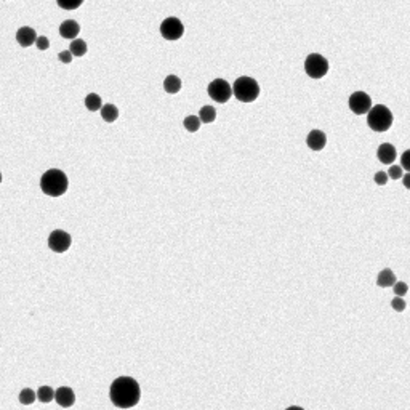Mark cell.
Listing matches in <instances>:
<instances>
[{
  "label": "cell",
  "mask_w": 410,
  "mask_h": 410,
  "mask_svg": "<svg viewBox=\"0 0 410 410\" xmlns=\"http://www.w3.org/2000/svg\"><path fill=\"white\" fill-rule=\"evenodd\" d=\"M232 95L240 103H252L260 97V85L252 77H239L232 84Z\"/></svg>",
  "instance_id": "3957f363"
},
{
  "label": "cell",
  "mask_w": 410,
  "mask_h": 410,
  "mask_svg": "<svg viewBox=\"0 0 410 410\" xmlns=\"http://www.w3.org/2000/svg\"><path fill=\"white\" fill-rule=\"evenodd\" d=\"M306 144L312 151H322L327 144V136L324 132H320V130H312L306 138Z\"/></svg>",
  "instance_id": "30bf717a"
},
{
  "label": "cell",
  "mask_w": 410,
  "mask_h": 410,
  "mask_svg": "<svg viewBox=\"0 0 410 410\" xmlns=\"http://www.w3.org/2000/svg\"><path fill=\"white\" fill-rule=\"evenodd\" d=\"M16 40H18V43L21 47H31L36 43L37 40V34L36 31H34L32 28H29V26H24V28H20L18 32H16Z\"/></svg>",
  "instance_id": "7c38bea8"
},
{
  "label": "cell",
  "mask_w": 410,
  "mask_h": 410,
  "mask_svg": "<svg viewBox=\"0 0 410 410\" xmlns=\"http://www.w3.org/2000/svg\"><path fill=\"white\" fill-rule=\"evenodd\" d=\"M36 45H37L39 50H47V48L50 47V40H48L45 36H40V37H37V40H36Z\"/></svg>",
  "instance_id": "4dcf8cb0"
},
{
  "label": "cell",
  "mask_w": 410,
  "mask_h": 410,
  "mask_svg": "<svg viewBox=\"0 0 410 410\" xmlns=\"http://www.w3.org/2000/svg\"><path fill=\"white\" fill-rule=\"evenodd\" d=\"M69 51L72 53V56H77V58L84 56L87 53V42L82 39H74L71 42V45H69Z\"/></svg>",
  "instance_id": "d6986e66"
},
{
  "label": "cell",
  "mask_w": 410,
  "mask_h": 410,
  "mask_svg": "<svg viewBox=\"0 0 410 410\" xmlns=\"http://www.w3.org/2000/svg\"><path fill=\"white\" fill-rule=\"evenodd\" d=\"M392 290H394V295L396 296H404L407 292H408V285L405 282H394L392 284Z\"/></svg>",
  "instance_id": "484cf974"
},
{
  "label": "cell",
  "mask_w": 410,
  "mask_h": 410,
  "mask_svg": "<svg viewBox=\"0 0 410 410\" xmlns=\"http://www.w3.org/2000/svg\"><path fill=\"white\" fill-rule=\"evenodd\" d=\"M207 93L216 103H228L232 97V87L224 78H215L207 87Z\"/></svg>",
  "instance_id": "5b68a950"
},
{
  "label": "cell",
  "mask_w": 410,
  "mask_h": 410,
  "mask_svg": "<svg viewBox=\"0 0 410 410\" xmlns=\"http://www.w3.org/2000/svg\"><path fill=\"white\" fill-rule=\"evenodd\" d=\"M367 124L373 132H386L392 125V112L383 104L372 106L367 112Z\"/></svg>",
  "instance_id": "277c9868"
},
{
  "label": "cell",
  "mask_w": 410,
  "mask_h": 410,
  "mask_svg": "<svg viewBox=\"0 0 410 410\" xmlns=\"http://www.w3.org/2000/svg\"><path fill=\"white\" fill-rule=\"evenodd\" d=\"M56 4L63 10H77L84 4V0H56Z\"/></svg>",
  "instance_id": "cb8c5ba5"
},
{
  "label": "cell",
  "mask_w": 410,
  "mask_h": 410,
  "mask_svg": "<svg viewBox=\"0 0 410 410\" xmlns=\"http://www.w3.org/2000/svg\"><path fill=\"white\" fill-rule=\"evenodd\" d=\"M388 178H391V180H399V178H402V167H400V165H392L391 163V167H389V170H388Z\"/></svg>",
  "instance_id": "d4e9b609"
},
{
  "label": "cell",
  "mask_w": 410,
  "mask_h": 410,
  "mask_svg": "<svg viewBox=\"0 0 410 410\" xmlns=\"http://www.w3.org/2000/svg\"><path fill=\"white\" fill-rule=\"evenodd\" d=\"M405 306H407V304L402 300V296H396V298H392V301H391V308L394 311H397V312H402L405 309Z\"/></svg>",
  "instance_id": "4316f807"
},
{
  "label": "cell",
  "mask_w": 410,
  "mask_h": 410,
  "mask_svg": "<svg viewBox=\"0 0 410 410\" xmlns=\"http://www.w3.org/2000/svg\"><path fill=\"white\" fill-rule=\"evenodd\" d=\"M199 119L200 122H204V124H212L216 119V111L213 106H204L199 112Z\"/></svg>",
  "instance_id": "ffe728a7"
},
{
  "label": "cell",
  "mask_w": 410,
  "mask_h": 410,
  "mask_svg": "<svg viewBox=\"0 0 410 410\" xmlns=\"http://www.w3.org/2000/svg\"><path fill=\"white\" fill-rule=\"evenodd\" d=\"M80 32V24L74 20H66L59 26V36L63 39H75Z\"/></svg>",
  "instance_id": "5bb4252c"
},
{
  "label": "cell",
  "mask_w": 410,
  "mask_h": 410,
  "mask_svg": "<svg viewBox=\"0 0 410 410\" xmlns=\"http://www.w3.org/2000/svg\"><path fill=\"white\" fill-rule=\"evenodd\" d=\"M373 180H375V183H377L378 186H385L386 183L389 181V178H388V175H386L385 172H377V173H375Z\"/></svg>",
  "instance_id": "83f0119b"
},
{
  "label": "cell",
  "mask_w": 410,
  "mask_h": 410,
  "mask_svg": "<svg viewBox=\"0 0 410 410\" xmlns=\"http://www.w3.org/2000/svg\"><path fill=\"white\" fill-rule=\"evenodd\" d=\"M55 400L61 407H71L75 402V394H74V391L71 388L61 386V388H58L55 391Z\"/></svg>",
  "instance_id": "8fae6325"
},
{
  "label": "cell",
  "mask_w": 410,
  "mask_h": 410,
  "mask_svg": "<svg viewBox=\"0 0 410 410\" xmlns=\"http://www.w3.org/2000/svg\"><path fill=\"white\" fill-rule=\"evenodd\" d=\"M200 124H202V122H200V119L197 116H188L185 120H183V125H185V128L191 133H196L200 128Z\"/></svg>",
  "instance_id": "7402d4cb"
},
{
  "label": "cell",
  "mask_w": 410,
  "mask_h": 410,
  "mask_svg": "<svg viewBox=\"0 0 410 410\" xmlns=\"http://www.w3.org/2000/svg\"><path fill=\"white\" fill-rule=\"evenodd\" d=\"M183 34H185V26L183 23L175 18V16H172V18H167L163 20L162 24H160V36L167 40H178L183 37Z\"/></svg>",
  "instance_id": "52a82bcc"
},
{
  "label": "cell",
  "mask_w": 410,
  "mask_h": 410,
  "mask_svg": "<svg viewBox=\"0 0 410 410\" xmlns=\"http://www.w3.org/2000/svg\"><path fill=\"white\" fill-rule=\"evenodd\" d=\"M181 78L177 77V75H167L165 77V80H163V90L170 93V95H175L181 90Z\"/></svg>",
  "instance_id": "9a60e30c"
},
{
  "label": "cell",
  "mask_w": 410,
  "mask_h": 410,
  "mask_svg": "<svg viewBox=\"0 0 410 410\" xmlns=\"http://www.w3.org/2000/svg\"><path fill=\"white\" fill-rule=\"evenodd\" d=\"M69 188V180L64 172L58 169H50L42 175L40 178V189L43 194L50 197H59L63 196Z\"/></svg>",
  "instance_id": "7a4b0ae2"
},
{
  "label": "cell",
  "mask_w": 410,
  "mask_h": 410,
  "mask_svg": "<svg viewBox=\"0 0 410 410\" xmlns=\"http://www.w3.org/2000/svg\"><path fill=\"white\" fill-rule=\"evenodd\" d=\"M396 282V276L394 273L391 271V269L385 268V269H381L378 277H377V285L378 287H392V284Z\"/></svg>",
  "instance_id": "2e32d148"
},
{
  "label": "cell",
  "mask_w": 410,
  "mask_h": 410,
  "mask_svg": "<svg viewBox=\"0 0 410 410\" xmlns=\"http://www.w3.org/2000/svg\"><path fill=\"white\" fill-rule=\"evenodd\" d=\"M0 183H2V173H0Z\"/></svg>",
  "instance_id": "d6a6232c"
},
{
  "label": "cell",
  "mask_w": 410,
  "mask_h": 410,
  "mask_svg": "<svg viewBox=\"0 0 410 410\" xmlns=\"http://www.w3.org/2000/svg\"><path fill=\"white\" fill-rule=\"evenodd\" d=\"M72 53L69 50H64V51H59V55H58V59L61 61V63H64V64H69L72 61Z\"/></svg>",
  "instance_id": "f1b7e54d"
},
{
  "label": "cell",
  "mask_w": 410,
  "mask_h": 410,
  "mask_svg": "<svg viewBox=\"0 0 410 410\" xmlns=\"http://www.w3.org/2000/svg\"><path fill=\"white\" fill-rule=\"evenodd\" d=\"M400 167H402V170H410V151L407 149L402 157H400Z\"/></svg>",
  "instance_id": "f546056e"
},
{
  "label": "cell",
  "mask_w": 410,
  "mask_h": 410,
  "mask_svg": "<svg viewBox=\"0 0 410 410\" xmlns=\"http://www.w3.org/2000/svg\"><path fill=\"white\" fill-rule=\"evenodd\" d=\"M72 243V237L71 234H67L63 229H56L50 234L48 237V247L55 252V254H64V252L69 250Z\"/></svg>",
  "instance_id": "ba28073f"
},
{
  "label": "cell",
  "mask_w": 410,
  "mask_h": 410,
  "mask_svg": "<svg viewBox=\"0 0 410 410\" xmlns=\"http://www.w3.org/2000/svg\"><path fill=\"white\" fill-rule=\"evenodd\" d=\"M101 111V117L104 122H108V124H112V122H116L117 117H119V109L114 106V104H104V106L100 109Z\"/></svg>",
  "instance_id": "e0dca14e"
},
{
  "label": "cell",
  "mask_w": 410,
  "mask_h": 410,
  "mask_svg": "<svg viewBox=\"0 0 410 410\" xmlns=\"http://www.w3.org/2000/svg\"><path fill=\"white\" fill-rule=\"evenodd\" d=\"M377 155H378V160L385 165H391L392 162L396 160L397 157V152H396V147L389 144V143H383L380 144L378 151H377Z\"/></svg>",
  "instance_id": "4fadbf2b"
},
{
  "label": "cell",
  "mask_w": 410,
  "mask_h": 410,
  "mask_svg": "<svg viewBox=\"0 0 410 410\" xmlns=\"http://www.w3.org/2000/svg\"><path fill=\"white\" fill-rule=\"evenodd\" d=\"M350 109L357 116L367 114L372 108V98L364 92H354L350 97Z\"/></svg>",
  "instance_id": "9c48e42d"
},
{
  "label": "cell",
  "mask_w": 410,
  "mask_h": 410,
  "mask_svg": "<svg viewBox=\"0 0 410 410\" xmlns=\"http://www.w3.org/2000/svg\"><path fill=\"white\" fill-rule=\"evenodd\" d=\"M404 186L408 189L410 188V173H407V175H404Z\"/></svg>",
  "instance_id": "1f68e13d"
},
{
  "label": "cell",
  "mask_w": 410,
  "mask_h": 410,
  "mask_svg": "<svg viewBox=\"0 0 410 410\" xmlns=\"http://www.w3.org/2000/svg\"><path fill=\"white\" fill-rule=\"evenodd\" d=\"M304 71L311 78H322L329 72V61L317 53H311L304 61Z\"/></svg>",
  "instance_id": "8992f818"
},
{
  "label": "cell",
  "mask_w": 410,
  "mask_h": 410,
  "mask_svg": "<svg viewBox=\"0 0 410 410\" xmlns=\"http://www.w3.org/2000/svg\"><path fill=\"white\" fill-rule=\"evenodd\" d=\"M109 397L112 404L119 408L135 407L141 397V388L138 381L132 377H119L112 381L109 389Z\"/></svg>",
  "instance_id": "6da1fadb"
},
{
  "label": "cell",
  "mask_w": 410,
  "mask_h": 410,
  "mask_svg": "<svg viewBox=\"0 0 410 410\" xmlns=\"http://www.w3.org/2000/svg\"><path fill=\"white\" fill-rule=\"evenodd\" d=\"M37 394L34 392L31 388H24L21 392H20V402L24 404V405H31L34 404V400H36Z\"/></svg>",
  "instance_id": "603a6c76"
},
{
  "label": "cell",
  "mask_w": 410,
  "mask_h": 410,
  "mask_svg": "<svg viewBox=\"0 0 410 410\" xmlns=\"http://www.w3.org/2000/svg\"><path fill=\"white\" fill-rule=\"evenodd\" d=\"M85 108L92 111V112H97L103 108V101L100 98V95L97 93H90V95H87V98H85Z\"/></svg>",
  "instance_id": "ac0fdd59"
},
{
  "label": "cell",
  "mask_w": 410,
  "mask_h": 410,
  "mask_svg": "<svg viewBox=\"0 0 410 410\" xmlns=\"http://www.w3.org/2000/svg\"><path fill=\"white\" fill-rule=\"evenodd\" d=\"M37 397L40 402H51V399H55V389L51 386H40L39 391H37Z\"/></svg>",
  "instance_id": "44dd1931"
}]
</instances>
